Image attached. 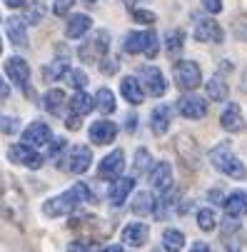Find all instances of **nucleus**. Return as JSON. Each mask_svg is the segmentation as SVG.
<instances>
[{"label":"nucleus","mask_w":247,"mask_h":252,"mask_svg":"<svg viewBox=\"0 0 247 252\" xmlns=\"http://www.w3.org/2000/svg\"><path fill=\"white\" fill-rule=\"evenodd\" d=\"M227 83L220 78V75H215V78H210L207 80V97L210 100H217V102H222V100H227Z\"/></svg>","instance_id":"nucleus-28"},{"label":"nucleus","mask_w":247,"mask_h":252,"mask_svg":"<svg viewBox=\"0 0 247 252\" xmlns=\"http://www.w3.org/2000/svg\"><path fill=\"white\" fill-rule=\"evenodd\" d=\"M150 185L157 192H167L172 188V167H170V162H157L150 170Z\"/></svg>","instance_id":"nucleus-15"},{"label":"nucleus","mask_w":247,"mask_h":252,"mask_svg":"<svg viewBox=\"0 0 247 252\" xmlns=\"http://www.w3.org/2000/svg\"><path fill=\"white\" fill-rule=\"evenodd\" d=\"M73 3H75V0H55V3H53L55 15H65L70 8H73Z\"/></svg>","instance_id":"nucleus-38"},{"label":"nucleus","mask_w":247,"mask_h":252,"mask_svg":"<svg viewBox=\"0 0 247 252\" xmlns=\"http://www.w3.org/2000/svg\"><path fill=\"white\" fill-rule=\"evenodd\" d=\"M245 38H247V32H245Z\"/></svg>","instance_id":"nucleus-52"},{"label":"nucleus","mask_w":247,"mask_h":252,"mask_svg":"<svg viewBox=\"0 0 247 252\" xmlns=\"http://www.w3.org/2000/svg\"><path fill=\"white\" fill-rule=\"evenodd\" d=\"M210 162H213L222 175H227V177H232V180H245V177H247L245 165L237 160V155L230 150L227 142H222V145H217V148L210 150Z\"/></svg>","instance_id":"nucleus-2"},{"label":"nucleus","mask_w":247,"mask_h":252,"mask_svg":"<svg viewBox=\"0 0 247 252\" xmlns=\"http://www.w3.org/2000/svg\"><path fill=\"white\" fill-rule=\"evenodd\" d=\"M18 130V120L8 118V115H0V132H15Z\"/></svg>","instance_id":"nucleus-37"},{"label":"nucleus","mask_w":247,"mask_h":252,"mask_svg":"<svg viewBox=\"0 0 247 252\" xmlns=\"http://www.w3.org/2000/svg\"><path fill=\"white\" fill-rule=\"evenodd\" d=\"M120 93H123V97L130 102V105H140L145 100V93H143V88H140V80H135V78H123V83H120Z\"/></svg>","instance_id":"nucleus-19"},{"label":"nucleus","mask_w":247,"mask_h":252,"mask_svg":"<svg viewBox=\"0 0 247 252\" xmlns=\"http://www.w3.org/2000/svg\"><path fill=\"white\" fill-rule=\"evenodd\" d=\"M148 167H150V153L143 148V150H137V153H135V172L143 175Z\"/></svg>","instance_id":"nucleus-34"},{"label":"nucleus","mask_w":247,"mask_h":252,"mask_svg":"<svg viewBox=\"0 0 247 252\" xmlns=\"http://www.w3.org/2000/svg\"><path fill=\"white\" fill-rule=\"evenodd\" d=\"M155 210V200L150 197V192H137L135 200H132V212L140 215V218H148V215H153Z\"/></svg>","instance_id":"nucleus-27"},{"label":"nucleus","mask_w":247,"mask_h":252,"mask_svg":"<svg viewBox=\"0 0 247 252\" xmlns=\"http://www.w3.org/2000/svg\"><path fill=\"white\" fill-rule=\"evenodd\" d=\"M195 40H200V43H222L225 40V30L215 20L202 18L195 25Z\"/></svg>","instance_id":"nucleus-9"},{"label":"nucleus","mask_w":247,"mask_h":252,"mask_svg":"<svg viewBox=\"0 0 247 252\" xmlns=\"http://www.w3.org/2000/svg\"><path fill=\"white\" fill-rule=\"evenodd\" d=\"M183 45H185V32H183V30H170V32L165 35V48H167L170 55H175L178 50H183Z\"/></svg>","instance_id":"nucleus-30"},{"label":"nucleus","mask_w":247,"mask_h":252,"mask_svg":"<svg viewBox=\"0 0 247 252\" xmlns=\"http://www.w3.org/2000/svg\"><path fill=\"white\" fill-rule=\"evenodd\" d=\"M67 83L73 85L75 90H83L88 85V75L83 73V70H67Z\"/></svg>","instance_id":"nucleus-33"},{"label":"nucleus","mask_w":247,"mask_h":252,"mask_svg":"<svg viewBox=\"0 0 247 252\" xmlns=\"http://www.w3.org/2000/svg\"><path fill=\"white\" fill-rule=\"evenodd\" d=\"M162 247H165L167 252H180V250L185 247V235H183L180 230H175V227L165 230V232H162Z\"/></svg>","instance_id":"nucleus-26"},{"label":"nucleus","mask_w":247,"mask_h":252,"mask_svg":"<svg viewBox=\"0 0 247 252\" xmlns=\"http://www.w3.org/2000/svg\"><path fill=\"white\" fill-rule=\"evenodd\" d=\"M0 53H3V43H0Z\"/></svg>","instance_id":"nucleus-50"},{"label":"nucleus","mask_w":247,"mask_h":252,"mask_svg":"<svg viewBox=\"0 0 247 252\" xmlns=\"http://www.w3.org/2000/svg\"><path fill=\"white\" fill-rule=\"evenodd\" d=\"M210 197H213V202H215V205L225 202V200H222V192H220V190H213V192H210Z\"/></svg>","instance_id":"nucleus-44"},{"label":"nucleus","mask_w":247,"mask_h":252,"mask_svg":"<svg viewBox=\"0 0 247 252\" xmlns=\"http://www.w3.org/2000/svg\"><path fill=\"white\" fill-rule=\"evenodd\" d=\"M132 188H135V180H132V177H120V180H115L113 188H110V192H108L110 202H113L115 207H123L125 200H127V195L132 192Z\"/></svg>","instance_id":"nucleus-16"},{"label":"nucleus","mask_w":247,"mask_h":252,"mask_svg":"<svg viewBox=\"0 0 247 252\" xmlns=\"http://www.w3.org/2000/svg\"><path fill=\"white\" fill-rule=\"evenodd\" d=\"M65 73H67V67H65L62 60H55L53 65H48V67L43 70L45 80H60V75H65Z\"/></svg>","instance_id":"nucleus-32"},{"label":"nucleus","mask_w":247,"mask_h":252,"mask_svg":"<svg viewBox=\"0 0 247 252\" xmlns=\"http://www.w3.org/2000/svg\"><path fill=\"white\" fill-rule=\"evenodd\" d=\"M88 200H93V197H90L88 185L75 183L67 192H62V195H58V197H53V200H48V202H45V215H50V218L70 215L75 207H80V205H83V202H88Z\"/></svg>","instance_id":"nucleus-1"},{"label":"nucleus","mask_w":247,"mask_h":252,"mask_svg":"<svg viewBox=\"0 0 247 252\" xmlns=\"http://www.w3.org/2000/svg\"><path fill=\"white\" fill-rule=\"evenodd\" d=\"M48 145H50V155H53V158H58V153H62V150H65V145H67V142H65L62 137H58V140L48 142Z\"/></svg>","instance_id":"nucleus-39"},{"label":"nucleus","mask_w":247,"mask_h":252,"mask_svg":"<svg viewBox=\"0 0 247 252\" xmlns=\"http://www.w3.org/2000/svg\"><path fill=\"white\" fill-rule=\"evenodd\" d=\"M178 113L187 120H202L207 115V102L200 100L197 95H185L178 100Z\"/></svg>","instance_id":"nucleus-8"},{"label":"nucleus","mask_w":247,"mask_h":252,"mask_svg":"<svg viewBox=\"0 0 247 252\" xmlns=\"http://www.w3.org/2000/svg\"><path fill=\"white\" fill-rule=\"evenodd\" d=\"M140 75H143V80H145V88H148V93L153 95V97H160V95H165V90H167V80H165V75L160 73V67H143L140 70Z\"/></svg>","instance_id":"nucleus-11"},{"label":"nucleus","mask_w":247,"mask_h":252,"mask_svg":"<svg viewBox=\"0 0 247 252\" xmlns=\"http://www.w3.org/2000/svg\"><path fill=\"white\" fill-rule=\"evenodd\" d=\"M202 8L207 13H220L222 10V3H220V0H202Z\"/></svg>","instance_id":"nucleus-40"},{"label":"nucleus","mask_w":247,"mask_h":252,"mask_svg":"<svg viewBox=\"0 0 247 252\" xmlns=\"http://www.w3.org/2000/svg\"><path fill=\"white\" fill-rule=\"evenodd\" d=\"M118 135V125L110 123V120H97L93 127H90V140L95 145H110Z\"/></svg>","instance_id":"nucleus-14"},{"label":"nucleus","mask_w":247,"mask_h":252,"mask_svg":"<svg viewBox=\"0 0 247 252\" xmlns=\"http://www.w3.org/2000/svg\"><path fill=\"white\" fill-rule=\"evenodd\" d=\"M5 28H8V38H10L15 45H20V48H25V45H28L25 23H23L20 18H8V20H5Z\"/></svg>","instance_id":"nucleus-22"},{"label":"nucleus","mask_w":247,"mask_h":252,"mask_svg":"<svg viewBox=\"0 0 247 252\" xmlns=\"http://www.w3.org/2000/svg\"><path fill=\"white\" fill-rule=\"evenodd\" d=\"M220 125L227 130V132H242L245 130V120H242V113L237 105H227L225 113L220 115Z\"/></svg>","instance_id":"nucleus-17"},{"label":"nucleus","mask_w":247,"mask_h":252,"mask_svg":"<svg viewBox=\"0 0 247 252\" xmlns=\"http://www.w3.org/2000/svg\"><path fill=\"white\" fill-rule=\"evenodd\" d=\"M43 15H45L43 3H32V5H30V13H28V23H40Z\"/></svg>","instance_id":"nucleus-35"},{"label":"nucleus","mask_w":247,"mask_h":252,"mask_svg":"<svg viewBox=\"0 0 247 252\" xmlns=\"http://www.w3.org/2000/svg\"><path fill=\"white\" fill-rule=\"evenodd\" d=\"M93 102L97 105V110H100V113H113V110H115V95H113L108 88H100Z\"/></svg>","instance_id":"nucleus-29"},{"label":"nucleus","mask_w":247,"mask_h":252,"mask_svg":"<svg viewBox=\"0 0 247 252\" xmlns=\"http://www.w3.org/2000/svg\"><path fill=\"white\" fill-rule=\"evenodd\" d=\"M5 73H8V78L18 85V88H28V80H30V67H28V63L25 60H20V58H8L5 60Z\"/></svg>","instance_id":"nucleus-13"},{"label":"nucleus","mask_w":247,"mask_h":252,"mask_svg":"<svg viewBox=\"0 0 247 252\" xmlns=\"http://www.w3.org/2000/svg\"><path fill=\"white\" fill-rule=\"evenodd\" d=\"M150 237V230L148 225H140V222H132L123 230V242H127L130 247H140V245H145Z\"/></svg>","instance_id":"nucleus-18"},{"label":"nucleus","mask_w":247,"mask_h":252,"mask_svg":"<svg viewBox=\"0 0 247 252\" xmlns=\"http://www.w3.org/2000/svg\"><path fill=\"white\" fill-rule=\"evenodd\" d=\"M95 107V102H93V97L88 95V93H83V90H78L75 95H73V100H70V115H88L90 110Z\"/></svg>","instance_id":"nucleus-23"},{"label":"nucleus","mask_w":247,"mask_h":252,"mask_svg":"<svg viewBox=\"0 0 247 252\" xmlns=\"http://www.w3.org/2000/svg\"><path fill=\"white\" fill-rule=\"evenodd\" d=\"M90 162H93V153H90V148H88V145H78V148L70 150L67 158L62 160V170L73 172V175H83V172L90 167Z\"/></svg>","instance_id":"nucleus-6"},{"label":"nucleus","mask_w":247,"mask_h":252,"mask_svg":"<svg viewBox=\"0 0 247 252\" xmlns=\"http://www.w3.org/2000/svg\"><path fill=\"white\" fill-rule=\"evenodd\" d=\"M108 48H110V35H108V30H100L93 35V40H85V45L80 48V58L85 63H95L108 53Z\"/></svg>","instance_id":"nucleus-5"},{"label":"nucleus","mask_w":247,"mask_h":252,"mask_svg":"<svg viewBox=\"0 0 247 252\" xmlns=\"http://www.w3.org/2000/svg\"><path fill=\"white\" fill-rule=\"evenodd\" d=\"M8 158H10L13 162L23 165V167H30V170H38V167L43 165L40 155L35 153L30 145H25V142H20V145H13V148L8 150Z\"/></svg>","instance_id":"nucleus-10"},{"label":"nucleus","mask_w":247,"mask_h":252,"mask_svg":"<svg viewBox=\"0 0 247 252\" xmlns=\"http://www.w3.org/2000/svg\"><path fill=\"white\" fill-rule=\"evenodd\" d=\"M62 105H65V93L62 90H48L43 95V107H45L50 115H60Z\"/></svg>","instance_id":"nucleus-25"},{"label":"nucleus","mask_w":247,"mask_h":252,"mask_svg":"<svg viewBox=\"0 0 247 252\" xmlns=\"http://www.w3.org/2000/svg\"><path fill=\"white\" fill-rule=\"evenodd\" d=\"M132 18L137 20V23H145V25H153L157 18H155V13H150V10H132Z\"/></svg>","instance_id":"nucleus-36"},{"label":"nucleus","mask_w":247,"mask_h":252,"mask_svg":"<svg viewBox=\"0 0 247 252\" xmlns=\"http://www.w3.org/2000/svg\"><path fill=\"white\" fill-rule=\"evenodd\" d=\"M225 210L230 218H242V215L247 212V195L245 192H232L230 197H225Z\"/></svg>","instance_id":"nucleus-24"},{"label":"nucleus","mask_w":247,"mask_h":252,"mask_svg":"<svg viewBox=\"0 0 247 252\" xmlns=\"http://www.w3.org/2000/svg\"><path fill=\"white\" fill-rule=\"evenodd\" d=\"M88 3H95V0H88Z\"/></svg>","instance_id":"nucleus-51"},{"label":"nucleus","mask_w":247,"mask_h":252,"mask_svg":"<svg viewBox=\"0 0 247 252\" xmlns=\"http://www.w3.org/2000/svg\"><path fill=\"white\" fill-rule=\"evenodd\" d=\"M123 3H125V5H132V3H135V0H123Z\"/></svg>","instance_id":"nucleus-49"},{"label":"nucleus","mask_w":247,"mask_h":252,"mask_svg":"<svg viewBox=\"0 0 247 252\" xmlns=\"http://www.w3.org/2000/svg\"><path fill=\"white\" fill-rule=\"evenodd\" d=\"M240 227V220L237 218H230V215H227V220L222 222V230H225V235H230V232H235Z\"/></svg>","instance_id":"nucleus-41"},{"label":"nucleus","mask_w":247,"mask_h":252,"mask_svg":"<svg viewBox=\"0 0 247 252\" xmlns=\"http://www.w3.org/2000/svg\"><path fill=\"white\" fill-rule=\"evenodd\" d=\"M100 252H123V247H120V245H110V247H105V250H100Z\"/></svg>","instance_id":"nucleus-47"},{"label":"nucleus","mask_w":247,"mask_h":252,"mask_svg":"<svg viewBox=\"0 0 247 252\" xmlns=\"http://www.w3.org/2000/svg\"><path fill=\"white\" fill-rule=\"evenodd\" d=\"M5 3H8L10 8H20V5H25V0H5Z\"/></svg>","instance_id":"nucleus-46"},{"label":"nucleus","mask_w":247,"mask_h":252,"mask_svg":"<svg viewBox=\"0 0 247 252\" xmlns=\"http://www.w3.org/2000/svg\"><path fill=\"white\" fill-rule=\"evenodd\" d=\"M157 48H160V40L153 30H145V32H130L125 38V53H145L148 58H155L157 55Z\"/></svg>","instance_id":"nucleus-3"},{"label":"nucleus","mask_w":247,"mask_h":252,"mask_svg":"<svg viewBox=\"0 0 247 252\" xmlns=\"http://www.w3.org/2000/svg\"><path fill=\"white\" fill-rule=\"evenodd\" d=\"M150 127L155 135H165L170 127V107L167 105H157L153 115H150Z\"/></svg>","instance_id":"nucleus-21"},{"label":"nucleus","mask_w":247,"mask_h":252,"mask_svg":"<svg viewBox=\"0 0 247 252\" xmlns=\"http://www.w3.org/2000/svg\"><path fill=\"white\" fill-rule=\"evenodd\" d=\"M197 227H200L202 232H213V230L217 227L215 212L210 210V207H205V210H200V212H197Z\"/></svg>","instance_id":"nucleus-31"},{"label":"nucleus","mask_w":247,"mask_h":252,"mask_svg":"<svg viewBox=\"0 0 247 252\" xmlns=\"http://www.w3.org/2000/svg\"><path fill=\"white\" fill-rule=\"evenodd\" d=\"M190 252H210V247H207L205 242H195V245L190 247Z\"/></svg>","instance_id":"nucleus-43"},{"label":"nucleus","mask_w":247,"mask_h":252,"mask_svg":"<svg viewBox=\"0 0 247 252\" xmlns=\"http://www.w3.org/2000/svg\"><path fill=\"white\" fill-rule=\"evenodd\" d=\"M70 252H90V247L85 242H75V245H70Z\"/></svg>","instance_id":"nucleus-42"},{"label":"nucleus","mask_w":247,"mask_h":252,"mask_svg":"<svg viewBox=\"0 0 247 252\" xmlns=\"http://www.w3.org/2000/svg\"><path fill=\"white\" fill-rule=\"evenodd\" d=\"M127 127H130V130L135 127V115H127Z\"/></svg>","instance_id":"nucleus-48"},{"label":"nucleus","mask_w":247,"mask_h":252,"mask_svg":"<svg viewBox=\"0 0 247 252\" xmlns=\"http://www.w3.org/2000/svg\"><path fill=\"white\" fill-rule=\"evenodd\" d=\"M123 170H125V155H123V150H115V153H110L108 158L100 160L97 180H118Z\"/></svg>","instance_id":"nucleus-7"},{"label":"nucleus","mask_w":247,"mask_h":252,"mask_svg":"<svg viewBox=\"0 0 247 252\" xmlns=\"http://www.w3.org/2000/svg\"><path fill=\"white\" fill-rule=\"evenodd\" d=\"M175 83H178L180 90H195L202 80V70L195 60H180L175 63Z\"/></svg>","instance_id":"nucleus-4"},{"label":"nucleus","mask_w":247,"mask_h":252,"mask_svg":"<svg viewBox=\"0 0 247 252\" xmlns=\"http://www.w3.org/2000/svg\"><path fill=\"white\" fill-rule=\"evenodd\" d=\"M23 140H25V145H30V148H43V145H48V142L53 140V132H50V127L45 123H32L23 132Z\"/></svg>","instance_id":"nucleus-12"},{"label":"nucleus","mask_w":247,"mask_h":252,"mask_svg":"<svg viewBox=\"0 0 247 252\" xmlns=\"http://www.w3.org/2000/svg\"><path fill=\"white\" fill-rule=\"evenodd\" d=\"M90 25H93L90 15H73L67 20L65 35H67V38H73V40H78V38H83V35L90 30Z\"/></svg>","instance_id":"nucleus-20"},{"label":"nucleus","mask_w":247,"mask_h":252,"mask_svg":"<svg viewBox=\"0 0 247 252\" xmlns=\"http://www.w3.org/2000/svg\"><path fill=\"white\" fill-rule=\"evenodd\" d=\"M8 95H10V90H8V85H5L3 80H0V100H5Z\"/></svg>","instance_id":"nucleus-45"}]
</instances>
